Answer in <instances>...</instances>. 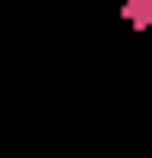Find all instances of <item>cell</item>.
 <instances>
[{
  "mask_svg": "<svg viewBox=\"0 0 152 158\" xmlns=\"http://www.w3.org/2000/svg\"><path fill=\"white\" fill-rule=\"evenodd\" d=\"M122 19L134 31H152V0H122Z\"/></svg>",
  "mask_w": 152,
  "mask_h": 158,
  "instance_id": "1",
  "label": "cell"
}]
</instances>
